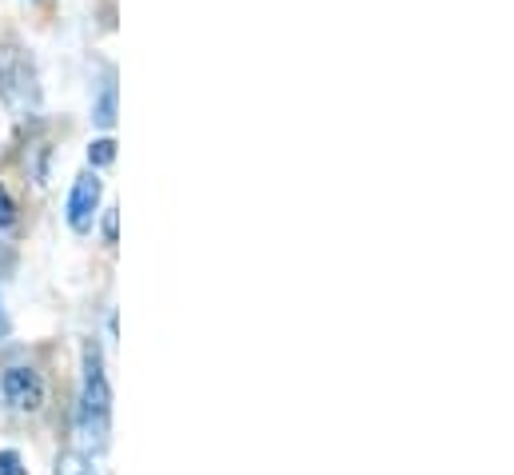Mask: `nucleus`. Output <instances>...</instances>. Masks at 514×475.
I'll return each mask as SVG.
<instances>
[{
  "instance_id": "1",
  "label": "nucleus",
  "mask_w": 514,
  "mask_h": 475,
  "mask_svg": "<svg viewBox=\"0 0 514 475\" xmlns=\"http://www.w3.org/2000/svg\"><path fill=\"white\" fill-rule=\"evenodd\" d=\"M108 424H112V388L104 376V356L100 344H84V384H80V432L96 440V448L108 444Z\"/></svg>"
},
{
  "instance_id": "2",
  "label": "nucleus",
  "mask_w": 514,
  "mask_h": 475,
  "mask_svg": "<svg viewBox=\"0 0 514 475\" xmlns=\"http://www.w3.org/2000/svg\"><path fill=\"white\" fill-rule=\"evenodd\" d=\"M0 400H4L12 412H24V416L40 412V408H44V380H40V372H32V368H24V364L4 368V372H0Z\"/></svg>"
},
{
  "instance_id": "3",
  "label": "nucleus",
  "mask_w": 514,
  "mask_h": 475,
  "mask_svg": "<svg viewBox=\"0 0 514 475\" xmlns=\"http://www.w3.org/2000/svg\"><path fill=\"white\" fill-rule=\"evenodd\" d=\"M0 96L8 104H28V96H36L32 68L24 64V56L16 48H0Z\"/></svg>"
},
{
  "instance_id": "4",
  "label": "nucleus",
  "mask_w": 514,
  "mask_h": 475,
  "mask_svg": "<svg viewBox=\"0 0 514 475\" xmlns=\"http://www.w3.org/2000/svg\"><path fill=\"white\" fill-rule=\"evenodd\" d=\"M96 204H100V180H96V172H80L76 184H72V196H68V224H72V232H88L92 228Z\"/></svg>"
},
{
  "instance_id": "5",
  "label": "nucleus",
  "mask_w": 514,
  "mask_h": 475,
  "mask_svg": "<svg viewBox=\"0 0 514 475\" xmlns=\"http://www.w3.org/2000/svg\"><path fill=\"white\" fill-rule=\"evenodd\" d=\"M92 120H96L100 128H112V124H116V72L104 76V88H100V100H96V108H92Z\"/></svg>"
},
{
  "instance_id": "6",
  "label": "nucleus",
  "mask_w": 514,
  "mask_h": 475,
  "mask_svg": "<svg viewBox=\"0 0 514 475\" xmlns=\"http://www.w3.org/2000/svg\"><path fill=\"white\" fill-rule=\"evenodd\" d=\"M56 475H96V472H92V464H88L80 452H60Z\"/></svg>"
},
{
  "instance_id": "7",
  "label": "nucleus",
  "mask_w": 514,
  "mask_h": 475,
  "mask_svg": "<svg viewBox=\"0 0 514 475\" xmlns=\"http://www.w3.org/2000/svg\"><path fill=\"white\" fill-rule=\"evenodd\" d=\"M112 160H116V140H108V136H104V140H92L88 164H92V168H108Z\"/></svg>"
},
{
  "instance_id": "8",
  "label": "nucleus",
  "mask_w": 514,
  "mask_h": 475,
  "mask_svg": "<svg viewBox=\"0 0 514 475\" xmlns=\"http://www.w3.org/2000/svg\"><path fill=\"white\" fill-rule=\"evenodd\" d=\"M0 475H28V468L16 452H0Z\"/></svg>"
},
{
  "instance_id": "9",
  "label": "nucleus",
  "mask_w": 514,
  "mask_h": 475,
  "mask_svg": "<svg viewBox=\"0 0 514 475\" xmlns=\"http://www.w3.org/2000/svg\"><path fill=\"white\" fill-rule=\"evenodd\" d=\"M12 220H16V204H12L8 188L0 184V228H12Z\"/></svg>"
},
{
  "instance_id": "10",
  "label": "nucleus",
  "mask_w": 514,
  "mask_h": 475,
  "mask_svg": "<svg viewBox=\"0 0 514 475\" xmlns=\"http://www.w3.org/2000/svg\"><path fill=\"white\" fill-rule=\"evenodd\" d=\"M116 236H120V216H116V208H108L104 212V240L116 244Z\"/></svg>"
},
{
  "instance_id": "11",
  "label": "nucleus",
  "mask_w": 514,
  "mask_h": 475,
  "mask_svg": "<svg viewBox=\"0 0 514 475\" xmlns=\"http://www.w3.org/2000/svg\"><path fill=\"white\" fill-rule=\"evenodd\" d=\"M8 332V320H4V308H0V336Z\"/></svg>"
}]
</instances>
